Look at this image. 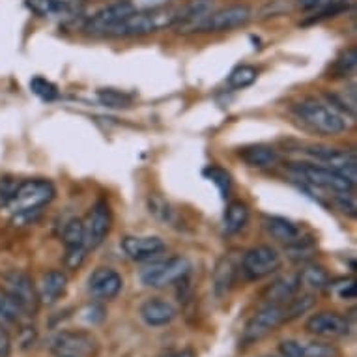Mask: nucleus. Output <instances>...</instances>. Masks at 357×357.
Segmentation results:
<instances>
[{"mask_svg": "<svg viewBox=\"0 0 357 357\" xmlns=\"http://www.w3.org/2000/svg\"><path fill=\"white\" fill-rule=\"evenodd\" d=\"M123 288V279L122 275L118 273L116 270L112 268H107V266H101V268H96L90 277H88V290L90 294L98 299H103V301H111L122 292Z\"/></svg>", "mask_w": 357, "mask_h": 357, "instance_id": "nucleus-16", "label": "nucleus"}, {"mask_svg": "<svg viewBox=\"0 0 357 357\" xmlns=\"http://www.w3.org/2000/svg\"><path fill=\"white\" fill-rule=\"evenodd\" d=\"M2 292L10 294L13 299H17L19 303L23 305L24 310L30 317L38 310L40 299H38V290H36L34 282L24 271L12 270L2 275Z\"/></svg>", "mask_w": 357, "mask_h": 357, "instance_id": "nucleus-12", "label": "nucleus"}, {"mask_svg": "<svg viewBox=\"0 0 357 357\" xmlns=\"http://www.w3.org/2000/svg\"><path fill=\"white\" fill-rule=\"evenodd\" d=\"M29 317L30 314L24 310V307L19 303L17 299H13L6 292H0V320L21 326Z\"/></svg>", "mask_w": 357, "mask_h": 357, "instance_id": "nucleus-27", "label": "nucleus"}, {"mask_svg": "<svg viewBox=\"0 0 357 357\" xmlns=\"http://www.w3.org/2000/svg\"><path fill=\"white\" fill-rule=\"evenodd\" d=\"M282 357H340L339 348L328 342H299V340H282L279 344Z\"/></svg>", "mask_w": 357, "mask_h": 357, "instance_id": "nucleus-18", "label": "nucleus"}, {"mask_svg": "<svg viewBox=\"0 0 357 357\" xmlns=\"http://www.w3.org/2000/svg\"><path fill=\"white\" fill-rule=\"evenodd\" d=\"M357 64V51L356 49H348L340 54L339 59L335 60L333 68H331V77L339 79V77H348L354 73Z\"/></svg>", "mask_w": 357, "mask_h": 357, "instance_id": "nucleus-33", "label": "nucleus"}, {"mask_svg": "<svg viewBox=\"0 0 357 357\" xmlns=\"http://www.w3.org/2000/svg\"><path fill=\"white\" fill-rule=\"evenodd\" d=\"M126 257L137 262L152 260L165 252L167 245L159 236H126L120 243Z\"/></svg>", "mask_w": 357, "mask_h": 357, "instance_id": "nucleus-17", "label": "nucleus"}, {"mask_svg": "<svg viewBox=\"0 0 357 357\" xmlns=\"http://www.w3.org/2000/svg\"><path fill=\"white\" fill-rule=\"evenodd\" d=\"M238 155L251 169H271L279 163V153L275 148L266 146V144H252V146L241 148Z\"/></svg>", "mask_w": 357, "mask_h": 357, "instance_id": "nucleus-22", "label": "nucleus"}, {"mask_svg": "<svg viewBox=\"0 0 357 357\" xmlns=\"http://www.w3.org/2000/svg\"><path fill=\"white\" fill-rule=\"evenodd\" d=\"M299 288H301L299 273H296V275L281 277V279H277V281L266 290V294H264L266 305L288 303L290 299L296 298V294L299 292Z\"/></svg>", "mask_w": 357, "mask_h": 357, "instance_id": "nucleus-23", "label": "nucleus"}, {"mask_svg": "<svg viewBox=\"0 0 357 357\" xmlns=\"http://www.w3.org/2000/svg\"><path fill=\"white\" fill-rule=\"evenodd\" d=\"M135 10V4L129 2V0L109 4V6L101 8L100 12H96L92 17L88 19L86 24H84V30L92 36H111L112 30L116 29L118 24Z\"/></svg>", "mask_w": 357, "mask_h": 357, "instance_id": "nucleus-11", "label": "nucleus"}, {"mask_svg": "<svg viewBox=\"0 0 357 357\" xmlns=\"http://www.w3.org/2000/svg\"><path fill=\"white\" fill-rule=\"evenodd\" d=\"M12 356V339L6 328L0 322V357H10Z\"/></svg>", "mask_w": 357, "mask_h": 357, "instance_id": "nucleus-38", "label": "nucleus"}, {"mask_svg": "<svg viewBox=\"0 0 357 357\" xmlns=\"http://www.w3.org/2000/svg\"><path fill=\"white\" fill-rule=\"evenodd\" d=\"M307 155L318 161L324 167L335 170L337 174L344 176L348 182L356 185L357 178V159L354 150H339V148H329V146H307L303 150Z\"/></svg>", "mask_w": 357, "mask_h": 357, "instance_id": "nucleus-8", "label": "nucleus"}, {"mask_svg": "<svg viewBox=\"0 0 357 357\" xmlns=\"http://www.w3.org/2000/svg\"><path fill=\"white\" fill-rule=\"evenodd\" d=\"M84 222V243L86 249H98V247L107 240V236L111 232L112 227V213L111 208L105 200H98L92 210L88 213Z\"/></svg>", "mask_w": 357, "mask_h": 357, "instance_id": "nucleus-13", "label": "nucleus"}, {"mask_svg": "<svg viewBox=\"0 0 357 357\" xmlns=\"http://www.w3.org/2000/svg\"><path fill=\"white\" fill-rule=\"evenodd\" d=\"M258 79V70L252 68V66H240L236 68L232 73L229 75V86L236 88V90H241V88L251 86L252 82Z\"/></svg>", "mask_w": 357, "mask_h": 357, "instance_id": "nucleus-32", "label": "nucleus"}, {"mask_svg": "<svg viewBox=\"0 0 357 357\" xmlns=\"http://www.w3.org/2000/svg\"><path fill=\"white\" fill-rule=\"evenodd\" d=\"M264 227L273 240L281 241L284 245H298L301 241V229L290 219L279 215H268L264 219Z\"/></svg>", "mask_w": 357, "mask_h": 357, "instance_id": "nucleus-21", "label": "nucleus"}, {"mask_svg": "<svg viewBox=\"0 0 357 357\" xmlns=\"http://www.w3.org/2000/svg\"><path fill=\"white\" fill-rule=\"evenodd\" d=\"M191 270V264L188 258L172 257L167 260H159L148 266L146 270L141 271V282L150 288L170 287L174 282L185 279Z\"/></svg>", "mask_w": 357, "mask_h": 357, "instance_id": "nucleus-7", "label": "nucleus"}, {"mask_svg": "<svg viewBox=\"0 0 357 357\" xmlns=\"http://www.w3.org/2000/svg\"><path fill=\"white\" fill-rule=\"evenodd\" d=\"M176 23V10L158 6L142 8L129 13L122 23L111 32V38H141L159 30L170 29Z\"/></svg>", "mask_w": 357, "mask_h": 357, "instance_id": "nucleus-2", "label": "nucleus"}, {"mask_svg": "<svg viewBox=\"0 0 357 357\" xmlns=\"http://www.w3.org/2000/svg\"><path fill=\"white\" fill-rule=\"evenodd\" d=\"M49 348L60 357H94L100 344L88 331H60L51 339Z\"/></svg>", "mask_w": 357, "mask_h": 357, "instance_id": "nucleus-9", "label": "nucleus"}, {"mask_svg": "<svg viewBox=\"0 0 357 357\" xmlns=\"http://www.w3.org/2000/svg\"><path fill=\"white\" fill-rule=\"evenodd\" d=\"M249 222V206L241 200H232L227 204L222 215V230L227 236L240 234Z\"/></svg>", "mask_w": 357, "mask_h": 357, "instance_id": "nucleus-24", "label": "nucleus"}, {"mask_svg": "<svg viewBox=\"0 0 357 357\" xmlns=\"http://www.w3.org/2000/svg\"><path fill=\"white\" fill-rule=\"evenodd\" d=\"M281 255L277 249L270 245H257L245 251V255L241 258L240 270L243 271L247 279L258 281V279L275 273L281 268Z\"/></svg>", "mask_w": 357, "mask_h": 357, "instance_id": "nucleus-10", "label": "nucleus"}, {"mask_svg": "<svg viewBox=\"0 0 357 357\" xmlns=\"http://www.w3.org/2000/svg\"><path fill=\"white\" fill-rule=\"evenodd\" d=\"M305 329L310 335H317V337H322V339H340V337L348 335L350 324L344 317H340L337 312L324 310V312L312 314L305 324Z\"/></svg>", "mask_w": 357, "mask_h": 357, "instance_id": "nucleus-15", "label": "nucleus"}, {"mask_svg": "<svg viewBox=\"0 0 357 357\" xmlns=\"http://www.w3.org/2000/svg\"><path fill=\"white\" fill-rule=\"evenodd\" d=\"M287 322H292L288 303L266 305L264 309L258 310L257 314L247 322L243 335H241V342L245 346L255 344L258 340L266 339L268 335L273 333L277 328H281L282 324Z\"/></svg>", "mask_w": 357, "mask_h": 357, "instance_id": "nucleus-4", "label": "nucleus"}, {"mask_svg": "<svg viewBox=\"0 0 357 357\" xmlns=\"http://www.w3.org/2000/svg\"><path fill=\"white\" fill-rule=\"evenodd\" d=\"M264 357H273V356H264Z\"/></svg>", "mask_w": 357, "mask_h": 357, "instance_id": "nucleus-42", "label": "nucleus"}, {"mask_svg": "<svg viewBox=\"0 0 357 357\" xmlns=\"http://www.w3.org/2000/svg\"><path fill=\"white\" fill-rule=\"evenodd\" d=\"M290 170L298 176L299 180L309 183L312 188L328 189L331 193H344V191H354V183L348 182L344 176L337 174L335 170L317 163H292Z\"/></svg>", "mask_w": 357, "mask_h": 357, "instance_id": "nucleus-6", "label": "nucleus"}, {"mask_svg": "<svg viewBox=\"0 0 357 357\" xmlns=\"http://www.w3.org/2000/svg\"><path fill=\"white\" fill-rule=\"evenodd\" d=\"M333 288L337 290L340 299H354L357 294V287L354 279H344L340 281V284H333Z\"/></svg>", "mask_w": 357, "mask_h": 357, "instance_id": "nucleus-37", "label": "nucleus"}, {"mask_svg": "<svg viewBox=\"0 0 357 357\" xmlns=\"http://www.w3.org/2000/svg\"><path fill=\"white\" fill-rule=\"evenodd\" d=\"M24 6L38 17H59L71 12V4L64 0H24Z\"/></svg>", "mask_w": 357, "mask_h": 357, "instance_id": "nucleus-26", "label": "nucleus"}, {"mask_svg": "<svg viewBox=\"0 0 357 357\" xmlns=\"http://www.w3.org/2000/svg\"><path fill=\"white\" fill-rule=\"evenodd\" d=\"M36 290H38V299L41 305H54L68 290V275L60 270L47 271L41 277Z\"/></svg>", "mask_w": 357, "mask_h": 357, "instance_id": "nucleus-20", "label": "nucleus"}, {"mask_svg": "<svg viewBox=\"0 0 357 357\" xmlns=\"http://www.w3.org/2000/svg\"><path fill=\"white\" fill-rule=\"evenodd\" d=\"M105 309L103 307H100V305H88L86 310H82V320H86L88 324H101L103 320H105Z\"/></svg>", "mask_w": 357, "mask_h": 357, "instance_id": "nucleus-36", "label": "nucleus"}, {"mask_svg": "<svg viewBox=\"0 0 357 357\" xmlns=\"http://www.w3.org/2000/svg\"><path fill=\"white\" fill-rule=\"evenodd\" d=\"M252 17L251 8L245 4H234V6L213 10L206 17H202L195 24L189 34H202V32H229V30L243 29L249 24Z\"/></svg>", "mask_w": 357, "mask_h": 357, "instance_id": "nucleus-5", "label": "nucleus"}, {"mask_svg": "<svg viewBox=\"0 0 357 357\" xmlns=\"http://www.w3.org/2000/svg\"><path fill=\"white\" fill-rule=\"evenodd\" d=\"M30 90H32V94L38 96L41 101H47V103H51V101L59 100V86L54 84V82L47 81L45 77H34L32 81H30Z\"/></svg>", "mask_w": 357, "mask_h": 357, "instance_id": "nucleus-30", "label": "nucleus"}, {"mask_svg": "<svg viewBox=\"0 0 357 357\" xmlns=\"http://www.w3.org/2000/svg\"><path fill=\"white\" fill-rule=\"evenodd\" d=\"M236 270L238 266L234 264L232 257H225L219 260L215 271H213V290L217 298H225L230 292V288L236 281Z\"/></svg>", "mask_w": 357, "mask_h": 357, "instance_id": "nucleus-25", "label": "nucleus"}, {"mask_svg": "<svg viewBox=\"0 0 357 357\" xmlns=\"http://www.w3.org/2000/svg\"><path fill=\"white\" fill-rule=\"evenodd\" d=\"M204 178H208L217 189H219V193H221L222 199H227L232 191V180H230V174L227 170L219 169V167H208L204 169Z\"/></svg>", "mask_w": 357, "mask_h": 357, "instance_id": "nucleus-31", "label": "nucleus"}, {"mask_svg": "<svg viewBox=\"0 0 357 357\" xmlns=\"http://www.w3.org/2000/svg\"><path fill=\"white\" fill-rule=\"evenodd\" d=\"M64 2H70V4H73V2H82V0H64Z\"/></svg>", "mask_w": 357, "mask_h": 357, "instance_id": "nucleus-41", "label": "nucleus"}, {"mask_svg": "<svg viewBox=\"0 0 357 357\" xmlns=\"http://www.w3.org/2000/svg\"><path fill=\"white\" fill-rule=\"evenodd\" d=\"M176 314L178 312H176L174 305L161 298L148 299L141 307L142 322L150 326V328H165V326H169L176 318Z\"/></svg>", "mask_w": 357, "mask_h": 357, "instance_id": "nucleus-19", "label": "nucleus"}, {"mask_svg": "<svg viewBox=\"0 0 357 357\" xmlns=\"http://www.w3.org/2000/svg\"><path fill=\"white\" fill-rule=\"evenodd\" d=\"M167 0H137V4H141L142 8H158L163 6Z\"/></svg>", "mask_w": 357, "mask_h": 357, "instance_id": "nucleus-39", "label": "nucleus"}, {"mask_svg": "<svg viewBox=\"0 0 357 357\" xmlns=\"http://www.w3.org/2000/svg\"><path fill=\"white\" fill-rule=\"evenodd\" d=\"M98 100L101 105L111 107V109H126L133 103V96L120 92L116 88H101L98 90Z\"/></svg>", "mask_w": 357, "mask_h": 357, "instance_id": "nucleus-29", "label": "nucleus"}, {"mask_svg": "<svg viewBox=\"0 0 357 357\" xmlns=\"http://www.w3.org/2000/svg\"><path fill=\"white\" fill-rule=\"evenodd\" d=\"M299 281L305 287L312 288V290H322V288L329 287V275L328 271L320 268V266H307L305 270L299 273Z\"/></svg>", "mask_w": 357, "mask_h": 357, "instance_id": "nucleus-28", "label": "nucleus"}, {"mask_svg": "<svg viewBox=\"0 0 357 357\" xmlns=\"http://www.w3.org/2000/svg\"><path fill=\"white\" fill-rule=\"evenodd\" d=\"M163 357H197L193 350H182V351H174V354H167Z\"/></svg>", "mask_w": 357, "mask_h": 357, "instance_id": "nucleus-40", "label": "nucleus"}, {"mask_svg": "<svg viewBox=\"0 0 357 357\" xmlns=\"http://www.w3.org/2000/svg\"><path fill=\"white\" fill-rule=\"evenodd\" d=\"M62 241L66 245V268L71 271L79 270L86 258V243H84V222L82 219H71L64 227Z\"/></svg>", "mask_w": 357, "mask_h": 357, "instance_id": "nucleus-14", "label": "nucleus"}, {"mask_svg": "<svg viewBox=\"0 0 357 357\" xmlns=\"http://www.w3.org/2000/svg\"><path fill=\"white\" fill-rule=\"evenodd\" d=\"M148 208H150V213H152L155 219H159V221L172 222V219H174V210H172V206H170L165 199H161L159 195H152V197L148 199Z\"/></svg>", "mask_w": 357, "mask_h": 357, "instance_id": "nucleus-34", "label": "nucleus"}, {"mask_svg": "<svg viewBox=\"0 0 357 357\" xmlns=\"http://www.w3.org/2000/svg\"><path fill=\"white\" fill-rule=\"evenodd\" d=\"M54 195H56V189L49 180H43V178L24 180L17 183L12 199L8 200L6 208L12 211L15 222H29L30 219L34 221V217L45 206L53 202Z\"/></svg>", "mask_w": 357, "mask_h": 357, "instance_id": "nucleus-1", "label": "nucleus"}, {"mask_svg": "<svg viewBox=\"0 0 357 357\" xmlns=\"http://www.w3.org/2000/svg\"><path fill=\"white\" fill-rule=\"evenodd\" d=\"M335 0H296V4L301 12L310 13V12H322L328 6H331Z\"/></svg>", "mask_w": 357, "mask_h": 357, "instance_id": "nucleus-35", "label": "nucleus"}, {"mask_svg": "<svg viewBox=\"0 0 357 357\" xmlns=\"http://www.w3.org/2000/svg\"><path fill=\"white\" fill-rule=\"evenodd\" d=\"M294 112L298 114L299 120H303L310 129H314L320 135L337 137L348 131V122H346L344 114H340L329 103H322L314 98H307V100L296 103Z\"/></svg>", "mask_w": 357, "mask_h": 357, "instance_id": "nucleus-3", "label": "nucleus"}]
</instances>
